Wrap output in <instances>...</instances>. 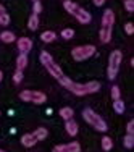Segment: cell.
Masks as SVG:
<instances>
[{
    "label": "cell",
    "instance_id": "obj_31",
    "mask_svg": "<svg viewBox=\"0 0 134 152\" xmlns=\"http://www.w3.org/2000/svg\"><path fill=\"white\" fill-rule=\"evenodd\" d=\"M126 134H134V120L128 121V125H126Z\"/></svg>",
    "mask_w": 134,
    "mask_h": 152
},
{
    "label": "cell",
    "instance_id": "obj_8",
    "mask_svg": "<svg viewBox=\"0 0 134 152\" xmlns=\"http://www.w3.org/2000/svg\"><path fill=\"white\" fill-rule=\"evenodd\" d=\"M16 47L20 50V53H28L32 49V41L29 37H20L16 39Z\"/></svg>",
    "mask_w": 134,
    "mask_h": 152
},
{
    "label": "cell",
    "instance_id": "obj_16",
    "mask_svg": "<svg viewBox=\"0 0 134 152\" xmlns=\"http://www.w3.org/2000/svg\"><path fill=\"white\" fill-rule=\"evenodd\" d=\"M15 32L12 31H2L0 32V41L5 42V44H12V42H15Z\"/></svg>",
    "mask_w": 134,
    "mask_h": 152
},
{
    "label": "cell",
    "instance_id": "obj_20",
    "mask_svg": "<svg viewBox=\"0 0 134 152\" xmlns=\"http://www.w3.org/2000/svg\"><path fill=\"white\" fill-rule=\"evenodd\" d=\"M28 28H29L31 31H36L39 28V15H32L29 16V20H28Z\"/></svg>",
    "mask_w": 134,
    "mask_h": 152
},
{
    "label": "cell",
    "instance_id": "obj_18",
    "mask_svg": "<svg viewBox=\"0 0 134 152\" xmlns=\"http://www.w3.org/2000/svg\"><path fill=\"white\" fill-rule=\"evenodd\" d=\"M57 39V34L53 31H44L41 34V41L45 42V44H49V42H53Z\"/></svg>",
    "mask_w": 134,
    "mask_h": 152
},
{
    "label": "cell",
    "instance_id": "obj_35",
    "mask_svg": "<svg viewBox=\"0 0 134 152\" xmlns=\"http://www.w3.org/2000/svg\"><path fill=\"white\" fill-rule=\"evenodd\" d=\"M0 152H5V151H2V149H0Z\"/></svg>",
    "mask_w": 134,
    "mask_h": 152
},
{
    "label": "cell",
    "instance_id": "obj_14",
    "mask_svg": "<svg viewBox=\"0 0 134 152\" xmlns=\"http://www.w3.org/2000/svg\"><path fill=\"white\" fill-rule=\"evenodd\" d=\"M99 39L102 44H108L111 42V28H102L99 32Z\"/></svg>",
    "mask_w": 134,
    "mask_h": 152
},
{
    "label": "cell",
    "instance_id": "obj_1",
    "mask_svg": "<svg viewBox=\"0 0 134 152\" xmlns=\"http://www.w3.org/2000/svg\"><path fill=\"white\" fill-rule=\"evenodd\" d=\"M58 83L63 86V88H66L70 92H73L74 96H79V97L100 91V83L99 81H89V83H84V84H79V83H74L73 79L63 76Z\"/></svg>",
    "mask_w": 134,
    "mask_h": 152
},
{
    "label": "cell",
    "instance_id": "obj_2",
    "mask_svg": "<svg viewBox=\"0 0 134 152\" xmlns=\"http://www.w3.org/2000/svg\"><path fill=\"white\" fill-rule=\"evenodd\" d=\"M39 58H41V63L44 65V68L49 71V75L52 76V78H55L57 81H60V79L65 76L63 71H61V68L57 65V61L53 60V57L50 55L47 50H41V55H39Z\"/></svg>",
    "mask_w": 134,
    "mask_h": 152
},
{
    "label": "cell",
    "instance_id": "obj_23",
    "mask_svg": "<svg viewBox=\"0 0 134 152\" xmlns=\"http://www.w3.org/2000/svg\"><path fill=\"white\" fill-rule=\"evenodd\" d=\"M123 144H125L126 149H133L134 147V136L133 134H126L123 137Z\"/></svg>",
    "mask_w": 134,
    "mask_h": 152
},
{
    "label": "cell",
    "instance_id": "obj_22",
    "mask_svg": "<svg viewBox=\"0 0 134 152\" xmlns=\"http://www.w3.org/2000/svg\"><path fill=\"white\" fill-rule=\"evenodd\" d=\"M125 102H123V100L121 99H118V100H113V110L115 112H117V113H119V115H121V113H125Z\"/></svg>",
    "mask_w": 134,
    "mask_h": 152
},
{
    "label": "cell",
    "instance_id": "obj_21",
    "mask_svg": "<svg viewBox=\"0 0 134 152\" xmlns=\"http://www.w3.org/2000/svg\"><path fill=\"white\" fill-rule=\"evenodd\" d=\"M100 142H102V149L107 151V152L111 151V147H113V141H111V137H108V136H103Z\"/></svg>",
    "mask_w": 134,
    "mask_h": 152
},
{
    "label": "cell",
    "instance_id": "obj_7",
    "mask_svg": "<svg viewBox=\"0 0 134 152\" xmlns=\"http://www.w3.org/2000/svg\"><path fill=\"white\" fill-rule=\"evenodd\" d=\"M52 152H81V144L76 141H71L68 144H58L52 149Z\"/></svg>",
    "mask_w": 134,
    "mask_h": 152
},
{
    "label": "cell",
    "instance_id": "obj_25",
    "mask_svg": "<svg viewBox=\"0 0 134 152\" xmlns=\"http://www.w3.org/2000/svg\"><path fill=\"white\" fill-rule=\"evenodd\" d=\"M23 71H15V73H13V83H15V84H21V81H23Z\"/></svg>",
    "mask_w": 134,
    "mask_h": 152
},
{
    "label": "cell",
    "instance_id": "obj_10",
    "mask_svg": "<svg viewBox=\"0 0 134 152\" xmlns=\"http://www.w3.org/2000/svg\"><path fill=\"white\" fill-rule=\"evenodd\" d=\"M78 129H79V126H78V123H76L73 118L65 121V131H66L68 136H71V137L76 136V134H78Z\"/></svg>",
    "mask_w": 134,
    "mask_h": 152
},
{
    "label": "cell",
    "instance_id": "obj_19",
    "mask_svg": "<svg viewBox=\"0 0 134 152\" xmlns=\"http://www.w3.org/2000/svg\"><path fill=\"white\" fill-rule=\"evenodd\" d=\"M32 134H34V137L37 139V142H39V141H44L45 137L49 136V131H47V128H44V126H41V128H37L34 133H32Z\"/></svg>",
    "mask_w": 134,
    "mask_h": 152
},
{
    "label": "cell",
    "instance_id": "obj_28",
    "mask_svg": "<svg viewBox=\"0 0 134 152\" xmlns=\"http://www.w3.org/2000/svg\"><path fill=\"white\" fill-rule=\"evenodd\" d=\"M125 10L128 13L134 12V0H125Z\"/></svg>",
    "mask_w": 134,
    "mask_h": 152
},
{
    "label": "cell",
    "instance_id": "obj_33",
    "mask_svg": "<svg viewBox=\"0 0 134 152\" xmlns=\"http://www.w3.org/2000/svg\"><path fill=\"white\" fill-rule=\"evenodd\" d=\"M2 13H5V7H3L2 3H0V15H2Z\"/></svg>",
    "mask_w": 134,
    "mask_h": 152
},
{
    "label": "cell",
    "instance_id": "obj_36",
    "mask_svg": "<svg viewBox=\"0 0 134 152\" xmlns=\"http://www.w3.org/2000/svg\"><path fill=\"white\" fill-rule=\"evenodd\" d=\"M32 2H36V0H32Z\"/></svg>",
    "mask_w": 134,
    "mask_h": 152
},
{
    "label": "cell",
    "instance_id": "obj_9",
    "mask_svg": "<svg viewBox=\"0 0 134 152\" xmlns=\"http://www.w3.org/2000/svg\"><path fill=\"white\" fill-rule=\"evenodd\" d=\"M115 24V13L113 10L107 8L102 15V28H111Z\"/></svg>",
    "mask_w": 134,
    "mask_h": 152
},
{
    "label": "cell",
    "instance_id": "obj_3",
    "mask_svg": "<svg viewBox=\"0 0 134 152\" xmlns=\"http://www.w3.org/2000/svg\"><path fill=\"white\" fill-rule=\"evenodd\" d=\"M82 118H84L86 121L89 123L90 126H92L95 131H100V133H105L108 129L107 123H105V120L102 117H100L97 112H94L92 108H84L82 110Z\"/></svg>",
    "mask_w": 134,
    "mask_h": 152
},
{
    "label": "cell",
    "instance_id": "obj_4",
    "mask_svg": "<svg viewBox=\"0 0 134 152\" xmlns=\"http://www.w3.org/2000/svg\"><path fill=\"white\" fill-rule=\"evenodd\" d=\"M121 60H123V52L119 50H113L108 57V66H107V76L108 79L113 81L118 75V70H119V65H121Z\"/></svg>",
    "mask_w": 134,
    "mask_h": 152
},
{
    "label": "cell",
    "instance_id": "obj_27",
    "mask_svg": "<svg viewBox=\"0 0 134 152\" xmlns=\"http://www.w3.org/2000/svg\"><path fill=\"white\" fill-rule=\"evenodd\" d=\"M10 24V15L8 13H2L0 15V26H8Z\"/></svg>",
    "mask_w": 134,
    "mask_h": 152
},
{
    "label": "cell",
    "instance_id": "obj_5",
    "mask_svg": "<svg viewBox=\"0 0 134 152\" xmlns=\"http://www.w3.org/2000/svg\"><path fill=\"white\" fill-rule=\"evenodd\" d=\"M20 99L23 102H29V104H44L47 100V96L42 91H32V89H24L20 92Z\"/></svg>",
    "mask_w": 134,
    "mask_h": 152
},
{
    "label": "cell",
    "instance_id": "obj_6",
    "mask_svg": "<svg viewBox=\"0 0 134 152\" xmlns=\"http://www.w3.org/2000/svg\"><path fill=\"white\" fill-rule=\"evenodd\" d=\"M95 53V45L92 44H86V45H78L71 50V57L76 61H82V60H87Z\"/></svg>",
    "mask_w": 134,
    "mask_h": 152
},
{
    "label": "cell",
    "instance_id": "obj_32",
    "mask_svg": "<svg viewBox=\"0 0 134 152\" xmlns=\"http://www.w3.org/2000/svg\"><path fill=\"white\" fill-rule=\"evenodd\" d=\"M92 2H94V5H95V7H102L105 3V0H92Z\"/></svg>",
    "mask_w": 134,
    "mask_h": 152
},
{
    "label": "cell",
    "instance_id": "obj_34",
    "mask_svg": "<svg viewBox=\"0 0 134 152\" xmlns=\"http://www.w3.org/2000/svg\"><path fill=\"white\" fill-rule=\"evenodd\" d=\"M2 79H3V73H2V70H0V83H2Z\"/></svg>",
    "mask_w": 134,
    "mask_h": 152
},
{
    "label": "cell",
    "instance_id": "obj_12",
    "mask_svg": "<svg viewBox=\"0 0 134 152\" xmlns=\"http://www.w3.org/2000/svg\"><path fill=\"white\" fill-rule=\"evenodd\" d=\"M21 144H23L24 147H34L36 144H37V139L34 137V134L32 133H26V134H23L21 136Z\"/></svg>",
    "mask_w": 134,
    "mask_h": 152
},
{
    "label": "cell",
    "instance_id": "obj_24",
    "mask_svg": "<svg viewBox=\"0 0 134 152\" xmlns=\"http://www.w3.org/2000/svg\"><path fill=\"white\" fill-rule=\"evenodd\" d=\"M73 36H74V31L71 29V28H66V29H63V31H61V37H63V39H66V41L73 39Z\"/></svg>",
    "mask_w": 134,
    "mask_h": 152
},
{
    "label": "cell",
    "instance_id": "obj_17",
    "mask_svg": "<svg viewBox=\"0 0 134 152\" xmlns=\"http://www.w3.org/2000/svg\"><path fill=\"white\" fill-rule=\"evenodd\" d=\"M73 115H74V110L71 107H61L60 108V117L63 118L65 121L71 120V118H73Z\"/></svg>",
    "mask_w": 134,
    "mask_h": 152
},
{
    "label": "cell",
    "instance_id": "obj_29",
    "mask_svg": "<svg viewBox=\"0 0 134 152\" xmlns=\"http://www.w3.org/2000/svg\"><path fill=\"white\" fill-rule=\"evenodd\" d=\"M41 12H42V5H41V2H39V0H36L34 5H32V13H34V15H39Z\"/></svg>",
    "mask_w": 134,
    "mask_h": 152
},
{
    "label": "cell",
    "instance_id": "obj_30",
    "mask_svg": "<svg viewBox=\"0 0 134 152\" xmlns=\"http://www.w3.org/2000/svg\"><path fill=\"white\" fill-rule=\"evenodd\" d=\"M125 32H126L128 36H133V34H134V24H133V23H126V24H125Z\"/></svg>",
    "mask_w": 134,
    "mask_h": 152
},
{
    "label": "cell",
    "instance_id": "obj_15",
    "mask_svg": "<svg viewBox=\"0 0 134 152\" xmlns=\"http://www.w3.org/2000/svg\"><path fill=\"white\" fill-rule=\"evenodd\" d=\"M26 66H28V53H20L16 57V70L23 71Z\"/></svg>",
    "mask_w": 134,
    "mask_h": 152
},
{
    "label": "cell",
    "instance_id": "obj_11",
    "mask_svg": "<svg viewBox=\"0 0 134 152\" xmlns=\"http://www.w3.org/2000/svg\"><path fill=\"white\" fill-rule=\"evenodd\" d=\"M76 20L79 21L81 24H89L90 23V20H92V16H90V13L87 12V10H84V8H79V12L76 13Z\"/></svg>",
    "mask_w": 134,
    "mask_h": 152
},
{
    "label": "cell",
    "instance_id": "obj_13",
    "mask_svg": "<svg viewBox=\"0 0 134 152\" xmlns=\"http://www.w3.org/2000/svg\"><path fill=\"white\" fill-rule=\"evenodd\" d=\"M63 8L66 10V13H70V15L76 16V13L79 12V8H81V7H79L78 3L71 2V0H63Z\"/></svg>",
    "mask_w": 134,
    "mask_h": 152
},
{
    "label": "cell",
    "instance_id": "obj_26",
    "mask_svg": "<svg viewBox=\"0 0 134 152\" xmlns=\"http://www.w3.org/2000/svg\"><path fill=\"white\" fill-rule=\"evenodd\" d=\"M121 97V91H119L118 86H111V99L113 100H118Z\"/></svg>",
    "mask_w": 134,
    "mask_h": 152
}]
</instances>
